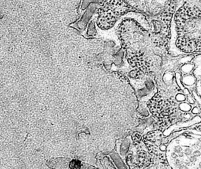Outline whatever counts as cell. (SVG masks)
Wrapping results in <instances>:
<instances>
[{
	"instance_id": "obj_1",
	"label": "cell",
	"mask_w": 201,
	"mask_h": 169,
	"mask_svg": "<svg viewBox=\"0 0 201 169\" xmlns=\"http://www.w3.org/2000/svg\"><path fill=\"white\" fill-rule=\"evenodd\" d=\"M0 18H1V16H0Z\"/></svg>"
}]
</instances>
